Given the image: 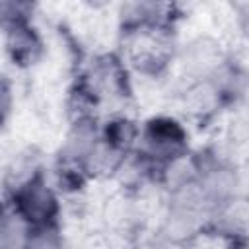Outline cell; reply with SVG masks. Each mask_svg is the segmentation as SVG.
I'll return each instance as SVG.
<instances>
[{"instance_id": "obj_1", "label": "cell", "mask_w": 249, "mask_h": 249, "mask_svg": "<svg viewBox=\"0 0 249 249\" xmlns=\"http://www.w3.org/2000/svg\"><path fill=\"white\" fill-rule=\"evenodd\" d=\"M6 91L0 88V121H2V113H4V109H6Z\"/></svg>"}]
</instances>
